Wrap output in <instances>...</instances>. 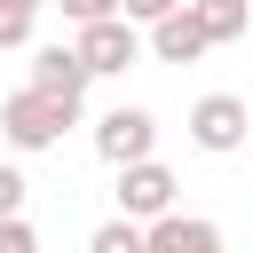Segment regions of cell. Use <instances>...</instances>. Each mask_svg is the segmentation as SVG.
<instances>
[{
	"instance_id": "1",
	"label": "cell",
	"mask_w": 253,
	"mask_h": 253,
	"mask_svg": "<svg viewBox=\"0 0 253 253\" xmlns=\"http://www.w3.org/2000/svg\"><path fill=\"white\" fill-rule=\"evenodd\" d=\"M63 126H79V111H63V103H47V95H32V87H16V95L0 103L8 150H47V142H63Z\"/></svg>"
},
{
	"instance_id": "2",
	"label": "cell",
	"mask_w": 253,
	"mask_h": 253,
	"mask_svg": "<svg viewBox=\"0 0 253 253\" xmlns=\"http://www.w3.org/2000/svg\"><path fill=\"white\" fill-rule=\"evenodd\" d=\"M95 150H103V166H142V158H158V119L142 111V103H119V111H103L95 119Z\"/></svg>"
},
{
	"instance_id": "3",
	"label": "cell",
	"mask_w": 253,
	"mask_h": 253,
	"mask_svg": "<svg viewBox=\"0 0 253 253\" xmlns=\"http://www.w3.org/2000/svg\"><path fill=\"white\" fill-rule=\"evenodd\" d=\"M245 134H253V111H245V95H221V87H213V95H198V103H190V142H198V150L229 158Z\"/></svg>"
},
{
	"instance_id": "4",
	"label": "cell",
	"mask_w": 253,
	"mask_h": 253,
	"mask_svg": "<svg viewBox=\"0 0 253 253\" xmlns=\"http://www.w3.org/2000/svg\"><path fill=\"white\" fill-rule=\"evenodd\" d=\"M174 166H158V158H142V166H126L119 174V221H134V229H150V221H166L174 213Z\"/></svg>"
},
{
	"instance_id": "5",
	"label": "cell",
	"mask_w": 253,
	"mask_h": 253,
	"mask_svg": "<svg viewBox=\"0 0 253 253\" xmlns=\"http://www.w3.org/2000/svg\"><path fill=\"white\" fill-rule=\"evenodd\" d=\"M71 55L87 63V79H111V71H126V63L142 55V32H134L126 16H111V24H79Z\"/></svg>"
},
{
	"instance_id": "6",
	"label": "cell",
	"mask_w": 253,
	"mask_h": 253,
	"mask_svg": "<svg viewBox=\"0 0 253 253\" xmlns=\"http://www.w3.org/2000/svg\"><path fill=\"white\" fill-rule=\"evenodd\" d=\"M32 95H47V103H63V111H79L87 103V63L55 40V47H32Z\"/></svg>"
},
{
	"instance_id": "7",
	"label": "cell",
	"mask_w": 253,
	"mask_h": 253,
	"mask_svg": "<svg viewBox=\"0 0 253 253\" xmlns=\"http://www.w3.org/2000/svg\"><path fill=\"white\" fill-rule=\"evenodd\" d=\"M142 253H221V221H206V213H166V221H150L142 229Z\"/></svg>"
},
{
	"instance_id": "8",
	"label": "cell",
	"mask_w": 253,
	"mask_h": 253,
	"mask_svg": "<svg viewBox=\"0 0 253 253\" xmlns=\"http://www.w3.org/2000/svg\"><path fill=\"white\" fill-rule=\"evenodd\" d=\"M150 55H158V63H198V55H206L198 16H190V8H174L166 24H150Z\"/></svg>"
},
{
	"instance_id": "9",
	"label": "cell",
	"mask_w": 253,
	"mask_h": 253,
	"mask_svg": "<svg viewBox=\"0 0 253 253\" xmlns=\"http://www.w3.org/2000/svg\"><path fill=\"white\" fill-rule=\"evenodd\" d=\"M190 16H198V32H206V47H229V40H245V24H253L245 0H190Z\"/></svg>"
},
{
	"instance_id": "10",
	"label": "cell",
	"mask_w": 253,
	"mask_h": 253,
	"mask_svg": "<svg viewBox=\"0 0 253 253\" xmlns=\"http://www.w3.org/2000/svg\"><path fill=\"white\" fill-rule=\"evenodd\" d=\"M87 253H142V229H134V221H119V213H111V221H103V229H95V237H87Z\"/></svg>"
},
{
	"instance_id": "11",
	"label": "cell",
	"mask_w": 253,
	"mask_h": 253,
	"mask_svg": "<svg viewBox=\"0 0 253 253\" xmlns=\"http://www.w3.org/2000/svg\"><path fill=\"white\" fill-rule=\"evenodd\" d=\"M32 16H40V0H0V47H24Z\"/></svg>"
},
{
	"instance_id": "12",
	"label": "cell",
	"mask_w": 253,
	"mask_h": 253,
	"mask_svg": "<svg viewBox=\"0 0 253 253\" xmlns=\"http://www.w3.org/2000/svg\"><path fill=\"white\" fill-rule=\"evenodd\" d=\"M24 190H32V182H24L16 166H0V221H24Z\"/></svg>"
},
{
	"instance_id": "13",
	"label": "cell",
	"mask_w": 253,
	"mask_h": 253,
	"mask_svg": "<svg viewBox=\"0 0 253 253\" xmlns=\"http://www.w3.org/2000/svg\"><path fill=\"white\" fill-rule=\"evenodd\" d=\"M55 8H63L71 24H111V16H119V0H55Z\"/></svg>"
},
{
	"instance_id": "14",
	"label": "cell",
	"mask_w": 253,
	"mask_h": 253,
	"mask_svg": "<svg viewBox=\"0 0 253 253\" xmlns=\"http://www.w3.org/2000/svg\"><path fill=\"white\" fill-rule=\"evenodd\" d=\"M119 16H126V24H166L174 0H119Z\"/></svg>"
},
{
	"instance_id": "15",
	"label": "cell",
	"mask_w": 253,
	"mask_h": 253,
	"mask_svg": "<svg viewBox=\"0 0 253 253\" xmlns=\"http://www.w3.org/2000/svg\"><path fill=\"white\" fill-rule=\"evenodd\" d=\"M0 253H40V229L32 221H0Z\"/></svg>"
},
{
	"instance_id": "16",
	"label": "cell",
	"mask_w": 253,
	"mask_h": 253,
	"mask_svg": "<svg viewBox=\"0 0 253 253\" xmlns=\"http://www.w3.org/2000/svg\"><path fill=\"white\" fill-rule=\"evenodd\" d=\"M174 8H190V0H174Z\"/></svg>"
},
{
	"instance_id": "17",
	"label": "cell",
	"mask_w": 253,
	"mask_h": 253,
	"mask_svg": "<svg viewBox=\"0 0 253 253\" xmlns=\"http://www.w3.org/2000/svg\"><path fill=\"white\" fill-rule=\"evenodd\" d=\"M245 8H253V0H245Z\"/></svg>"
}]
</instances>
